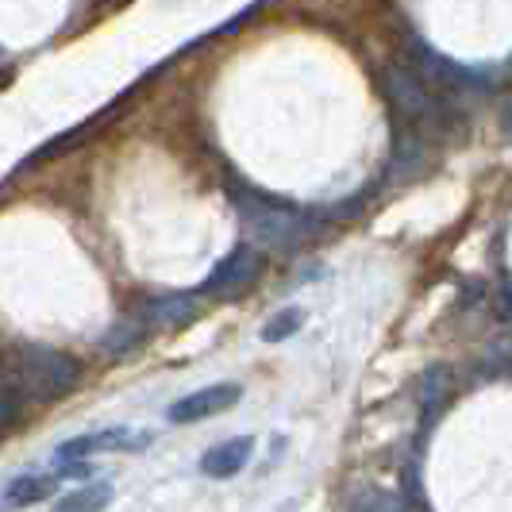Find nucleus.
<instances>
[{
	"label": "nucleus",
	"mask_w": 512,
	"mask_h": 512,
	"mask_svg": "<svg viewBox=\"0 0 512 512\" xmlns=\"http://www.w3.org/2000/svg\"><path fill=\"white\" fill-rule=\"evenodd\" d=\"M501 131H505V135L512 139V101L505 104V112H501Z\"/></svg>",
	"instance_id": "obj_15"
},
{
	"label": "nucleus",
	"mask_w": 512,
	"mask_h": 512,
	"mask_svg": "<svg viewBox=\"0 0 512 512\" xmlns=\"http://www.w3.org/2000/svg\"><path fill=\"white\" fill-rule=\"evenodd\" d=\"M301 332V308H282V312H274L270 320H266V328H262V339L266 343H282L289 335Z\"/></svg>",
	"instance_id": "obj_12"
},
{
	"label": "nucleus",
	"mask_w": 512,
	"mask_h": 512,
	"mask_svg": "<svg viewBox=\"0 0 512 512\" xmlns=\"http://www.w3.org/2000/svg\"><path fill=\"white\" fill-rule=\"evenodd\" d=\"M235 208H239V216H243V224L251 228L262 247H293V243H301L308 235V216L305 212H297L293 205H285V201H274V197H266V193H258V189H235Z\"/></svg>",
	"instance_id": "obj_2"
},
{
	"label": "nucleus",
	"mask_w": 512,
	"mask_h": 512,
	"mask_svg": "<svg viewBox=\"0 0 512 512\" xmlns=\"http://www.w3.org/2000/svg\"><path fill=\"white\" fill-rule=\"evenodd\" d=\"M355 512H405L397 497H389L382 489H362L355 497Z\"/></svg>",
	"instance_id": "obj_13"
},
{
	"label": "nucleus",
	"mask_w": 512,
	"mask_h": 512,
	"mask_svg": "<svg viewBox=\"0 0 512 512\" xmlns=\"http://www.w3.org/2000/svg\"><path fill=\"white\" fill-rule=\"evenodd\" d=\"M58 486V474H12L4 482V493H0V509L16 512V509H31L39 501H47Z\"/></svg>",
	"instance_id": "obj_6"
},
{
	"label": "nucleus",
	"mask_w": 512,
	"mask_h": 512,
	"mask_svg": "<svg viewBox=\"0 0 512 512\" xmlns=\"http://www.w3.org/2000/svg\"><path fill=\"white\" fill-rule=\"evenodd\" d=\"M197 297L201 293H162V297H151L143 305V324L147 328H178V324H189L197 316Z\"/></svg>",
	"instance_id": "obj_7"
},
{
	"label": "nucleus",
	"mask_w": 512,
	"mask_h": 512,
	"mask_svg": "<svg viewBox=\"0 0 512 512\" xmlns=\"http://www.w3.org/2000/svg\"><path fill=\"white\" fill-rule=\"evenodd\" d=\"M239 397H243V385L239 382L205 385V389H193V393L178 397V401L166 409V420H170V424H197V420H208V416H220V412L235 409Z\"/></svg>",
	"instance_id": "obj_5"
},
{
	"label": "nucleus",
	"mask_w": 512,
	"mask_h": 512,
	"mask_svg": "<svg viewBox=\"0 0 512 512\" xmlns=\"http://www.w3.org/2000/svg\"><path fill=\"white\" fill-rule=\"evenodd\" d=\"M258 274H262V255H258L255 247H235V251H228L212 266V274L197 285V293L201 297H231V293L247 289Z\"/></svg>",
	"instance_id": "obj_4"
},
{
	"label": "nucleus",
	"mask_w": 512,
	"mask_h": 512,
	"mask_svg": "<svg viewBox=\"0 0 512 512\" xmlns=\"http://www.w3.org/2000/svg\"><path fill=\"white\" fill-rule=\"evenodd\" d=\"M251 451H255L251 436L224 439V443H216L212 451L201 455V474H208V478H235L251 462Z\"/></svg>",
	"instance_id": "obj_8"
},
{
	"label": "nucleus",
	"mask_w": 512,
	"mask_h": 512,
	"mask_svg": "<svg viewBox=\"0 0 512 512\" xmlns=\"http://www.w3.org/2000/svg\"><path fill=\"white\" fill-rule=\"evenodd\" d=\"M447 397H451V370L447 366H432L424 374V382H420V416H424V424H436V416Z\"/></svg>",
	"instance_id": "obj_10"
},
{
	"label": "nucleus",
	"mask_w": 512,
	"mask_h": 512,
	"mask_svg": "<svg viewBox=\"0 0 512 512\" xmlns=\"http://www.w3.org/2000/svg\"><path fill=\"white\" fill-rule=\"evenodd\" d=\"M151 443L147 432H131V428H101V432H85L66 443H58L54 466H77V462L93 459V455H116V451H143Z\"/></svg>",
	"instance_id": "obj_3"
},
{
	"label": "nucleus",
	"mask_w": 512,
	"mask_h": 512,
	"mask_svg": "<svg viewBox=\"0 0 512 512\" xmlns=\"http://www.w3.org/2000/svg\"><path fill=\"white\" fill-rule=\"evenodd\" d=\"M81 378V362L47 343H20L8 359V382L20 385L27 397H62Z\"/></svg>",
	"instance_id": "obj_1"
},
{
	"label": "nucleus",
	"mask_w": 512,
	"mask_h": 512,
	"mask_svg": "<svg viewBox=\"0 0 512 512\" xmlns=\"http://www.w3.org/2000/svg\"><path fill=\"white\" fill-rule=\"evenodd\" d=\"M116 497V486L112 482H85V486L70 489L54 501V512H104Z\"/></svg>",
	"instance_id": "obj_9"
},
{
	"label": "nucleus",
	"mask_w": 512,
	"mask_h": 512,
	"mask_svg": "<svg viewBox=\"0 0 512 512\" xmlns=\"http://www.w3.org/2000/svg\"><path fill=\"white\" fill-rule=\"evenodd\" d=\"M143 339H147V324L143 320H120L112 332L104 335V351L108 355H128Z\"/></svg>",
	"instance_id": "obj_11"
},
{
	"label": "nucleus",
	"mask_w": 512,
	"mask_h": 512,
	"mask_svg": "<svg viewBox=\"0 0 512 512\" xmlns=\"http://www.w3.org/2000/svg\"><path fill=\"white\" fill-rule=\"evenodd\" d=\"M497 301H501V308H505V316L512 320V282L501 285V293H497Z\"/></svg>",
	"instance_id": "obj_14"
}]
</instances>
